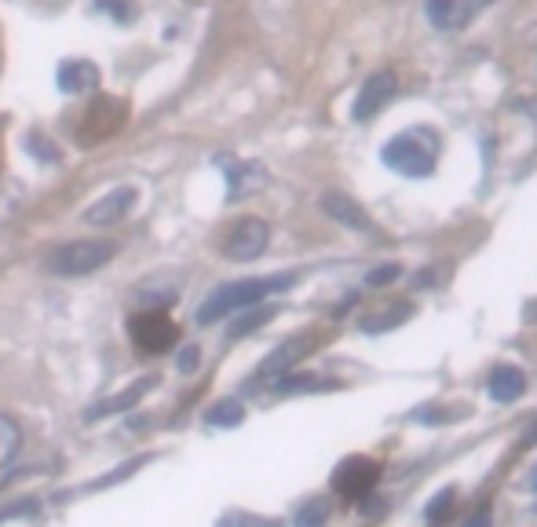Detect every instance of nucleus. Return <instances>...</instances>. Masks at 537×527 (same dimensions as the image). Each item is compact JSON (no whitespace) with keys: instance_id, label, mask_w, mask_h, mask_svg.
<instances>
[{"instance_id":"423d86ee","label":"nucleus","mask_w":537,"mask_h":527,"mask_svg":"<svg viewBox=\"0 0 537 527\" xmlns=\"http://www.w3.org/2000/svg\"><path fill=\"white\" fill-rule=\"evenodd\" d=\"M494 0H424V15L439 33H457L472 26Z\"/></svg>"},{"instance_id":"f257e3e1","label":"nucleus","mask_w":537,"mask_h":527,"mask_svg":"<svg viewBox=\"0 0 537 527\" xmlns=\"http://www.w3.org/2000/svg\"><path fill=\"white\" fill-rule=\"evenodd\" d=\"M293 282H296V275H267V279L227 282V286H220V290L209 293V297L201 301L194 323L198 326L220 323V319H227V315H238V312H245V308H256V304L267 301L271 293L289 290Z\"/></svg>"},{"instance_id":"9b49d317","label":"nucleus","mask_w":537,"mask_h":527,"mask_svg":"<svg viewBox=\"0 0 537 527\" xmlns=\"http://www.w3.org/2000/svg\"><path fill=\"white\" fill-rule=\"evenodd\" d=\"M154 385H158V374L136 377V381H132V385L125 388V392H117V396H110V399H103V403L88 407V410H85V425H92V421H103V418H114V414H125V410H132Z\"/></svg>"},{"instance_id":"ddd939ff","label":"nucleus","mask_w":537,"mask_h":527,"mask_svg":"<svg viewBox=\"0 0 537 527\" xmlns=\"http://www.w3.org/2000/svg\"><path fill=\"white\" fill-rule=\"evenodd\" d=\"M322 213L333 216V220L344 227H355V231H373V220L366 216V209H362L355 198H348V194H340V191L322 194Z\"/></svg>"},{"instance_id":"6ab92c4d","label":"nucleus","mask_w":537,"mask_h":527,"mask_svg":"<svg viewBox=\"0 0 537 527\" xmlns=\"http://www.w3.org/2000/svg\"><path fill=\"white\" fill-rule=\"evenodd\" d=\"M242 421H245V407L238 399H220V403H212L205 410V425H212V429H238Z\"/></svg>"},{"instance_id":"aec40b11","label":"nucleus","mask_w":537,"mask_h":527,"mask_svg":"<svg viewBox=\"0 0 537 527\" xmlns=\"http://www.w3.org/2000/svg\"><path fill=\"white\" fill-rule=\"evenodd\" d=\"M19 451H22V425L11 414H0V469L15 462Z\"/></svg>"},{"instance_id":"20e7f679","label":"nucleus","mask_w":537,"mask_h":527,"mask_svg":"<svg viewBox=\"0 0 537 527\" xmlns=\"http://www.w3.org/2000/svg\"><path fill=\"white\" fill-rule=\"evenodd\" d=\"M128 334H132V345L143 355H161L176 348L179 330L165 312H136L128 319Z\"/></svg>"},{"instance_id":"c756f323","label":"nucleus","mask_w":537,"mask_h":527,"mask_svg":"<svg viewBox=\"0 0 537 527\" xmlns=\"http://www.w3.org/2000/svg\"><path fill=\"white\" fill-rule=\"evenodd\" d=\"M534 509H537V506H534Z\"/></svg>"},{"instance_id":"f3484780","label":"nucleus","mask_w":537,"mask_h":527,"mask_svg":"<svg viewBox=\"0 0 537 527\" xmlns=\"http://www.w3.org/2000/svg\"><path fill=\"white\" fill-rule=\"evenodd\" d=\"M271 388L278 396H304V392H333L340 388L337 381H329V377H315V374H282L278 381H271Z\"/></svg>"},{"instance_id":"c85d7f7f","label":"nucleus","mask_w":537,"mask_h":527,"mask_svg":"<svg viewBox=\"0 0 537 527\" xmlns=\"http://www.w3.org/2000/svg\"><path fill=\"white\" fill-rule=\"evenodd\" d=\"M527 484H530V491H537V469H534V473H530V480H527Z\"/></svg>"},{"instance_id":"5701e85b","label":"nucleus","mask_w":537,"mask_h":527,"mask_svg":"<svg viewBox=\"0 0 537 527\" xmlns=\"http://www.w3.org/2000/svg\"><path fill=\"white\" fill-rule=\"evenodd\" d=\"M453 502H457V491H453V487H443V491H439V495H435L432 502L424 506V520H428V524H439V520H446V517H450Z\"/></svg>"},{"instance_id":"4be33fe9","label":"nucleus","mask_w":537,"mask_h":527,"mask_svg":"<svg viewBox=\"0 0 537 527\" xmlns=\"http://www.w3.org/2000/svg\"><path fill=\"white\" fill-rule=\"evenodd\" d=\"M267 319H274V308H245V312H238V319H234V326L227 330V337H245L253 334V330H260V326L267 323Z\"/></svg>"},{"instance_id":"1a4fd4ad","label":"nucleus","mask_w":537,"mask_h":527,"mask_svg":"<svg viewBox=\"0 0 537 527\" xmlns=\"http://www.w3.org/2000/svg\"><path fill=\"white\" fill-rule=\"evenodd\" d=\"M315 348V337L311 334H300V337H289V341H282V345L274 348L271 355H267L264 363H260V370H256V385H271V381H278L282 374H289L300 359H304L307 352Z\"/></svg>"},{"instance_id":"cd10ccee","label":"nucleus","mask_w":537,"mask_h":527,"mask_svg":"<svg viewBox=\"0 0 537 527\" xmlns=\"http://www.w3.org/2000/svg\"><path fill=\"white\" fill-rule=\"evenodd\" d=\"M26 513H37V502H33V498H26V502H19V506H8V509H0V520H11V517H26Z\"/></svg>"},{"instance_id":"bb28decb","label":"nucleus","mask_w":537,"mask_h":527,"mask_svg":"<svg viewBox=\"0 0 537 527\" xmlns=\"http://www.w3.org/2000/svg\"><path fill=\"white\" fill-rule=\"evenodd\" d=\"M490 520H494V506H490V502H483V506L475 509L472 517L464 520V527H490Z\"/></svg>"},{"instance_id":"412c9836","label":"nucleus","mask_w":537,"mask_h":527,"mask_svg":"<svg viewBox=\"0 0 537 527\" xmlns=\"http://www.w3.org/2000/svg\"><path fill=\"white\" fill-rule=\"evenodd\" d=\"M329 517H333L329 498H307L304 506L293 513V527H326Z\"/></svg>"},{"instance_id":"2eb2a0df","label":"nucleus","mask_w":537,"mask_h":527,"mask_svg":"<svg viewBox=\"0 0 537 527\" xmlns=\"http://www.w3.org/2000/svg\"><path fill=\"white\" fill-rule=\"evenodd\" d=\"M486 392H490L494 403H516L527 392V374L519 366H508V363L494 366V374L486 381Z\"/></svg>"},{"instance_id":"f03ea898","label":"nucleus","mask_w":537,"mask_h":527,"mask_svg":"<svg viewBox=\"0 0 537 527\" xmlns=\"http://www.w3.org/2000/svg\"><path fill=\"white\" fill-rule=\"evenodd\" d=\"M114 257H117V242H110V238H77V242L55 246L44 257V268L52 271V275H63V279H81V275H92V271L106 268Z\"/></svg>"},{"instance_id":"6e6552de","label":"nucleus","mask_w":537,"mask_h":527,"mask_svg":"<svg viewBox=\"0 0 537 527\" xmlns=\"http://www.w3.org/2000/svg\"><path fill=\"white\" fill-rule=\"evenodd\" d=\"M395 92H399V77L391 74V70H377V74H369V77H366V85L358 88L355 107H351L355 121L377 118L380 110H384V107L391 103V99H395Z\"/></svg>"},{"instance_id":"b1692460","label":"nucleus","mask_w":537,"mask_h":527,"mask_svg":"<svg viewBox=\"0 0 537 527\" xmlns=\"http://www.w3.org/2000/svg\"><path fill=\"white\" fill-rule=\"evenodd\" d=\"M402 279V264H380V268L366 271V286L377 290V286H388V282Z\"/></svg>"},{"instance_id":"39448f33","label":"nucleus","mask_w":537,"mask_h":527,"mask_svg":"<svg viewBox=\"0 0 537 527\" xmlns=\"http://www.w3.org/2000/svg\"><path fill=\"white\" fill-rule=\"evenodd\" d=\"M267 242H271V227H267V220H260V216H245V220H238V224L227 231V238H223V253L231 260H256L264 257Z\"/></svg>"},{"instance_id":"4468645a","label":"nucleus","mask_w":537,"mask_h":527,"mask_svg":"<svg viewBox=\"0 0 537 527\" xmlns=\"http://www.w3.org/2000/svg\"><path fill=\"white\" fill-rule=\"evenodd\" d=\"M55 81H59V92L81 96V92H92V88L99 85V70H95V63H88V59H66V63L59 66Z\"/></svg>"},{"instance_id":"a211bd4d","label":"nucleus","mask_w":537,"mask_h":527,"mask_svg":"<svg viewBox=\"0 0 537 527\" xmlns=\"http://www.w3.org/2000/svg\"><path fill=\"white\" fill-rule=\"evenodd\" d=\"M176 286H165V275H158V279L143 282L136 290V304L143 308V312H165L172 301H176Z\"/></svg>"},{"instance_id":"393cba45","label":"nucleus","mask_w":537,"mask_h":527,"mask_svg":"<svg viewBox=\"0 0 537 527\" xmlns=\"http://www.w3.org/2000/svg\"><path fill=\"white\" fill-rule=\"evenodd\" d=\"M198 363H201V348L198 345H187L176 359L179 374H194V370H198Z\"/></svg>"},{"instance_id":"7ed1b4c3","label":"nucleus","mask_w":537,"mask_h":527,"mask_svg":"<svg viewBox=\"0 0 537 527\" xmlns=\"http://www.w3.org/2000/svg\"><path fill=\"white\" fill-rule=\"evenodd\" d=\"M384 165L395 169V173L410 176V180H424L432 176L435 169V147H424L421 132H406V136H395V140L384 147Z\"/></svg>"},{"instance_id":"dca6fc26","label":"nucleus","mask_w":537,"mask_h":527,"mask_svg":"<svg viewBox=\"0 0 537 527\" xmlns=\"http://www.w3.org/2000/svg\"><path fill=\"white\" fill-rule=\"evenodd\" d=\"M267 183V169L260 162H238L227 169V198H249Z\"/></svg>"},{"instance_id":"f8f14e48","label":"nucleus","mask_w":537,"mask_h":527,"mask_svg":"<svg viewBox=\"0 0 537 527\" xmlns=\"http://www.w3.org/2000/svg\"><path fill=\"white\" fill-rule=\"evenodd\" d=\"M413 301H388L380 304V308H369L362 319H358V326H362V334H388V330H395V326H402L406 319H413Z\"/></svg>"},{"instance_id":"a878e982","label":"nucleus","mask_w":537,"mask_h":527,"mask_svg":"<svg viewBox=\"0 0 537 527\" xmlns=\"http://www.w3.org/2000/svg\"><path fill=\"white\" fill-rule=\"evenodd\" d=\"M453 418H457V410H446L443 414V407H424L421 414H417L421 425H446V421H453Z\"/></svg>"},{"instance_id":"9d476101","label":"nucleus","mask_w":537,"mask_h":527,"mask_svg":"<svg viewBox=\"0 0 537 527\" xmlns=\"http://www.w3.org/2000/svg\"><path fill=\"white\" fill-rule=\"evenodd\" d=\"M132 205H136V191H132V187H114V191L103 194L99 202L88 205L85 213H81V220L92 227H114L125 220Z\"/></svg>"},{"instance_id":"0eeeda50","label":"nucleus","mask_w":537,"mask_h":527,"mask_svg":"<svg viewBox=\"0 0 537 527\" xmlns=\"http://www.w3.org/2000/svg\"><path fill=\"white\" fill-rule=\"evenodd\" d=\"M380 480V465L366 454H351L333 469V491L344 498H362L369 495Z\"/></svg>"}]
</instances>
